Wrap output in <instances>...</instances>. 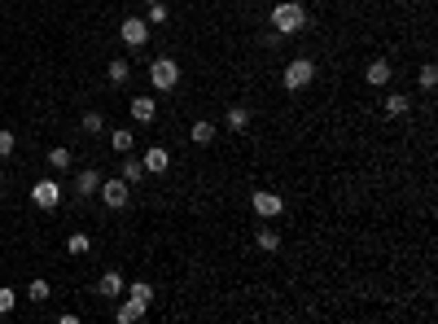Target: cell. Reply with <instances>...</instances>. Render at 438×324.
Returning <instances> with one entry per match:
<instances>
[{
    "label": "cell",
    "instance_id": "1",
    "mask_svg": "<svg viewBox=\"0 0 438 324\" xmlns=\"http://www.w3.org/2000/svg\"><path fill=\"white\" fill-rule=\"evenodd\" d=\"M303 27H311V14H307L298 0H281V5H272V31H276V35H294Z\"/></svg>",
    "mask_w": 438,
    "mask_h": 324
},
{
    "label": "cell",
    "instance_id": "2",
    "mask_svg": "<svg viewBox=\"0 0 438 324\" xmlns=\"http://www.w3.org/2000/svg\"><path fill=\"white\" fill-rule=\"evenodd\" d=\"M149 83H153V92H171L175 83H180V66H175V57H153V62H149Z\"/></svg>",
    "mask_w": 438,
    "mask_h": 324
},
{
    "label": "cell",
    "instance_id": "3",
    "mask_svg": "<svg viewBox=\"0 0 438 324\" xmlns=\"http://www.w3.org/2000/svg\"><path fill=\"white\" fill-rule=\"evenodd\" d=\"M97 193H101V202H105L110 210H123L127 202H132V184H127L123 175H114V180H101Z\"/></svg>",
    "mask_w": 438,
    "mask_h": 324
},
{
    "label": "cell",
    "instance_id": "4",
    "mask_svg": "<svg viewBox=\"0 0 438 324\" xmlns=\"http://www.w3.org/2000/svg\"><path fill=\"white\" fill-rule=\"evenodd\" d=\"M250 206H254L259 219H281V215H285V197H281V193H272V188H254Z\"/></svg>",
    "mask_w": 438,
    "mask_h": 324
},
{
    "label": "cell",
    "instance_id": "5",
    "mask_svg": "<svg viewBox=\"0 0 438 324\" xmlns=\"http://www.w3.org/2000/svg\"><path fill=\"white\" fill-rule=\"evenodd\" d=\"M311 79H316V66L307 62V57H294V62L285 66V75H281V83H285L289 92H303V88H307V83H311Z\"/></svg>",
    "mask_w": 438,
    "mask_h": 324
},
{
    "label": "cell",
    "instance_id": "6",
    "mask_svg": "<svg viewBox=\"0 0 438 324\" xmlns=\"http://www.w3.org/2000/svg\"><path fill=\"white\" fill-rule=\"evenodd\" d=\"M31 202L40 210H53L57 202H62V184H57V180H35V184H31Z\"/></svg>",
    "mask_w": 438,
    "mask_h": 324
},
{
    "label": "cell",
    "instance_id": "7",
    "mask_svg": "<svg viewBox=\"0 0 438 324\" xmlns=\"http://www.w3.org/2000/svg\"><path fill=\"white\" fill-rule=\"evenodd\" d=\"M118 35H123L127 49H145V44H149V22H145V18H123Z\"/></svg>",
    "mask_w": 438,
    "mask_h": 324
},
{
    "label": "cell",
    "instance_id": "8",
    "mask_svg": "<svg viewBox=\"0 0 438 324\" xmlns=\"http://www.w3.org/2000/svg\"><path fill=\"white\" fill-rule=\"evenodd\" d=\"M364 83H373V88L390 83V62H386V57H373V62L364 66Z\"/></svg>",
    "mask_w": 438,
    "mask_h": 324
},
{
    "label": "cell",
    "instance_id": "9",
    "mask_svg": "<svg viewBox=\"0 0 438 324\" xmlns=\"http://www.w3.org/2000/svg\"><path fill=\"white\" fill-rule=\"evenodd\" d=\"M123 290H127V281H123L118 272H105L101 281H97V298H118Z\"/></svg>",
    "mask_w": 438,
    "mask_h": 324
},
{
    "label": "cell",
    "instance_id": "10",
    "mask_svg": "<svg viewBox=\"0 0 438 324\" xmlns=\"http://www.w3.org/2000/svg\"><path fill=\"white\" fill-rule=\"evenodd\" d=\"M140 162H145V171L162 175V171H167V166H171V153L162 149V145H153V149H149V153H145V158H140Z\"/></svg>",
    "mask_w": 438,
    "mask_h": 324
},
{
    "label": "cell",
    "instance_id": "11",
    "mask_svg": "<svg viewBox=\"0 0 438 324\" xmlns=\"http://www.w3.org/2000/svg\"><path fill=\"white\" fill-rule=\"evenodd\" d=\"M132 118H136V123H153V118H158L153 97H132Z\"/></svg>",
    "mask_w": 438,
    "mask_h": 324
},
{
    "label": "cell",
    "instance_id": "12",
    "mask_svg": "<svg viewBox=\"0 0 438 324\" xmlns=\"http://www.w3.org/2000/svg\"><path fill=\"white\" fill-rule=\"evenodd\" d=\"M97 188H101V175L92 171V166H84V171L75 175V193H79V197H88V193H97Z\"/></svg>",
    "mask_w": 438,
    "mask_h": 324
},
{
    "label": "cell",
    "instance_id": "13",
    "mask_svg": "<svg viewBox=\"0 0 438 324\" xmlns=\"http://www.w3.org/2000/svg\"><path fill=\"white\" fill-rule=\"evenodd\" d=\"M118 175H123L127 180V184H140V180H145V162H140V158H132V153H127V158H123V166H118Z\"/></svg>",
    "mask_w": 438,
    "mask_h": 324
},
{
    "label": "cell",
    "instance_id": "14",
    "mask_svg": "<svg viewBox=\"0 0 438 324\" xmlns=\"http://www.w3.org/2000/svg\"><path fill=\"white\" fill-rule=\"evenodd\" d=\"M188 140H193V145H210V140H215V123H210V118H197V123L188 127Z\"/></svg>",
    "mask_w": 438,
    "mask_h": 324
},
{
    "label": "cell",
    "instance_id": "15",
    "mask_svg": "<svg viewBox=\"0 0 438 324\" xmlns=\"http://www.w3.org/2000/svg\"><path fill=\"white\" fill-rule=\"evenodd\" d=\"M223 123H228L232 131H245V127H250V110H245V105H228V114H223Z\"/></svg>",
    "mask_w": 438,
    "mask_h": 324
},
{
    "label": "cell",
    "instance_id": "16",
    "mask_svg": "<svg viewBox=\"0 0 438 324\" xmlns=\"http://www.w3.org/2000/svg\"><path fill=\"white\" fill-rule=\"evenodd\" d=\"M145 320V303H136V298H127L123 307H118V324H136Z\"/></svg>",
    "mask_w": 438,
    "mask_h": 324
},
{
    "label": "cell",
    "instance_id": "17",
    "mask_svg": "<svg viewBox=\"0 0 438 324\" xmlns=\"http://www.w3.org/2000/svg\"><path fill=\"white\" fill-rule=\"evenodd\" d=\"M408 110H412V101L404 97V92H390V97H386V114L390 118H404Z\"/></svg>",
    "mask_w": 438,
    "mask_h": 324
},
{
    "label": "cell",
    "instance_id": "18",
    "mask_svg": "<svg viewBox=\"0 0 438 324\" xmlns=\"http://www.w3.org/2000/svg\"><path fill=\"white\" fill-rule=\"evenodd\" d=\"M254 241H259V250L276 255V250H281V233H276V228H259V237H254Z\"/></svg>",
    "mask_w": 438,
    "mask_h": 324
},
{
    "label": "cell",
    "instance_id": "19",
    "mask_svg": "<svg viewBox=\"0 0 438 324\" xmlns=\"http://www.w3.org/2000/svg\"><path fill=\"white\" fill-rule=\"evenodd\" d=\"M105 75H110V83H127V79H132V66H127L123 57H114V62H110V70H105Z\"/></svg>",
    "mask_w": 438,
    "mask_h": 324
},
{
    "label": "cell",
    "instance_id": "20",
    "mask_svg": "<svg viewBox=\"0 0 438 324\" xmlns=\"http://www.w3.org/2000/svg\"><path fill=\"white\" fill-rule=\"evenodd\" d=\"M110 145H114V153H127V149H132V127L110 131Z\"/></svg>",
    "mask_w": 438,
    "mask_h": 324
},
{
    "label": "cell",
    "instance_id": "21",
    "mask_svg": "<svg viewBox=\"0 0 438 324\" xmlns=\"http://www.w3.org/2000/svg\"><path fill=\"white\" fill-rule=\"evenodd\" d=\"M434 83H438V70H434V62H425L421 75H417V88L421 92H434Z\"/></svg>",
    "mask_w": 438,
    "mask_h": 324
},
{
    "label": "cell",
    "instance_id": "22",
    "mask_svg": "<svg viewBox=\"0 0 438 324\" xmlns=\"http://www.w3.org/2000/svg\"><path fill=\"white\" fill-rule=\"evenodd\" d=\"M123 294H132L136 303H145V307L153 303V285H149V281H132V290H123Z\"/></svg>",
    "mask_w": 438,
    "mask_h": 324
},
{
    "label": "cell",
    "instance_id": "23",
    "mask_svg": "<svg viewBox=\"0 0 438 324\" xmlns=\"http://www.w3.org/2000/svg\"><path fill=\"white\" fill-rule=\"evenodd\" d=\"M79 127H84V131H88V136H97V131L105 127V114H97V110H88L84 118H79Z\"/></svg>",
    "mask_w": 438,
    "mask_h": 324
},
{
    "label": "cell",
    "instance_id": "24",
    "mask_svg": "<svg viewBox=\"0 0 438 324\" xmlns=\"http://www.w3.org/2000/svg\"><path fill=\"white\" fill-rule=\"evenodd\" d=\"M49 166H53V171H66V166H70V149H62V145L49 149Z\"/></svg>",
    "mask_w": 438,
    "mask_h": 324
},
{
    "label": "cell",
    "instance_id": "25",
    "mask_svg": "<svg viewBox=\"0 0 438 324\" xmlns=\"http://www.w3.org/2000/svg\"><path fill=\"white\" fill-rule=\"evenodd\" d=\"M167 18H171V14H167V5H162V0H153V5H149V18H145V22H153V27H162Z\"/></svg>",
    "mask_w": 438,
    "mask_h": 324
},
{
    "label": "cell",
    "instance_id": "26",
    "mask_svg": "<svg viewBox=\"0 0 438 324\" xmlns=\"http://www.w3.org/2000/svg\"><path fill=\"white\" fill-rule=\"evenodd\" d=\"M66 250H70V255H88V250H92V241H88L84 233H75V237L66 241Z\"/></svg>",
    "mask_w": 438,
    "mask_h": 324
},
{
    "label": "cell",
    "instance_id": "27",
    "mask_svg": "<svg viewBox=\"0 0 438 324\" xmlns=\"http://www.w3.org/2000/svg\"><path fill=\"white\" fill-rule=\"evenodd\" d=\"M27 298L44 303V298H49V281H31V285H27Z\"/></svg>",
    "mask_w": 438,
    "mask_h": 324
},
{
    "label": "cell",
    "instance_id": "28",
    "mask_svg": "<svg viewBox=\"0 0 438 324\" xmlns=\"http://www.w3.org/2000/svg\"><path fill=\"white\" fill-rule=\"evenodd\" d=\"M14 303H18L14 290H0V316H9V311H14Z\"/></svg>",
    "mask_w": 438,
    "mask_h": 324
},
{
    "label": "cell",
    "instance_id": "29",
    "mask_svg": "<svg viewBox=\"0 0 438 324\" xmlns=\"http://www.w3.org/2000/svg\"><path fill=\"white\" fill-rule=\"evenodd\" d=\"M14 145H18L14 131H0V158H9V153H14Z\"/></svg>",
    "mask_w": 438,
    "mask_h": 324
},
{
    "label": "cell",
    "instance_id": "30",
    "mask_svg": "<svg viewBox=\"0 0 438 324\" xmlns=\"http://www.w3.org/2000/svg\"><path fill=\"white\" fill-rule=\"evenodd\" d=\"M145 5H153V0H145Z\"/></svg>",
    "mask_w": 438,
    "mask_h": 324
}]
</instances>
